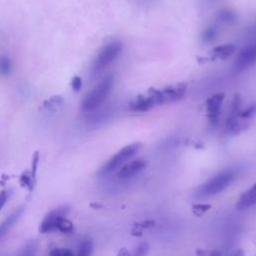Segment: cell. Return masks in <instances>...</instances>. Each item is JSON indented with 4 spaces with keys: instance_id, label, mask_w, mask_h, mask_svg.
Listing matches in <instances>:
<instances>
[{
    "instance_id": "1",
    "label": "cell",
    "mask_w": 256,
    "mask_h": 256,
    "mask_svg": "<svg viewBox=\"0 0 256 256\" xmlns=\"http://www.w3.org/2000/svg\"><path fill=\"white\" fill-rule=\"evenodd\" d=\"M185 92L186 86L183 83L167 86L162 89L151 88L135 97L130 102V108L132 111L145 112L156 105L177 101L184 96Z\"/></svg>"
},
{
    "instance_id": "2",
    "label": "cell",
    "mask_w": 256,
    "mask_h": 256,
    "mask_svg": "<svg viewBox=\"0 0 256 256\" xmlns=\"http://www.w3.org/2000/svg\"><path fill=\"white\" fill-rule=\"evenodd\" d=\"M237 177V172L233 169H226L214 175L206 182L201 184L195 191L197 198L214 196L224 191Z\"/></svg>"
},
{
    "instance_id": "3",
    "label": "cell",
    "mask_w": 256,
    "mask_h": 256,
    "mask_svg": "<svg viewBox=\"0 0 256 256\" xmlns=\"http://www.w3.org/2000/svg\"><path fill=\"white\" fill-rule=\"evenodd\" d=\"M69 211L70 207L67 205L53 209L42 220L39 226V231L41 233H51L54 231H59L61 233H71L74 229L73 224L70 220L65 218Z\"/></svg>"
},
{
    "instance_id": "4",
    "label": "cell",
    "mask_w": 256,
    "mask_h": 256,
    "mask_svg": "<svg viewBox=\"0 0 256 256\" xmlns=\"http://www.w3.org/2000/svg\"><path fill=\"white\" fill-rule=\"evenodd\" d=\"M114 83L113 75L105 76L96 86H94L83 98L81 109L84 112H92L102 105L110 94Z\"/></svg>"
},
{
    "instance_id": "5",
    "label": "cell",
    "mask_w": 256,
    "mask_h": 256,
    "mask_svg": "<svg viewBox=\"0 0 256 256\" xmlns=\"http://www.w3.org/2000/svg\"><path fill=\"white\" fill-rule=\"evenodd\" d=\"M123 45L120 41H111L105 44L96 55L92 63V74L98 75L114 62L122 51Z\"/></svg>"
},
{
    "instance_id": "6",
    "label": "cell",
    "mask_w": 256,
    "mask_h": 256,
    "mask_svg": "<svg viewBox=\"0 0 256 256\" xmlns=\"http://www.w3.org/2000/svg\"><path fill=\"white\" fill-rule=\"evenodd\" d=\"M142 148V144L140 142H134L126 145L122 149H120L116 154H114L99 170L98 174L101 176L108 175L115 170L119 169L123 164H125L130 158H132L136 153Z\"/></svg>"
},
{
    "instance_id": "7",
    "label": "cell",
    "mask_w": 256,
    "mask_h": 256,
    "mask_svg": "<svg viewBox=\"0 0 256 256\" xmlns=\"http://www.w3.org/2000/svg\"><path fill=\"white\" fill-rule=\"evenodd\" d=\"M256 63V42L243 48L236 56L233 63L235 73H240Z\"/></svg>"
},
{
    "instance_id": "8",
    "label": "cell",
    "mask_w": 256,
    "mask_h": 256,
    "mask_svg": "<svg viewBox=\"0 0 256 256\" xmlns=\"http://www.w3.org/2000/svg\"><path fill=\"white\" fill-rule=\"evenodd\" d=\"M224 93H215L210 96L206 101V112L209 121L212 124H216L219 120L221 105L224 100Z\"/></svg>"
},
{
    "instance_id": "9",
    "label": "cell",
    "mask_w": 256,
    "mask_h": 256,
    "mask_svg": "<svg viewBox=\"0 0 256 256\" xmlns=\"http://www.w3.org/2000/svg\"><path fill=\"white\" fill-rule=\"evenodd\" d=\"M146 165L147 162L144 159H135L130 162H126L119 168L117 177L119 179H127L133 177L140 173L146 167Z\"/></svg>"
},
{
    "instance_id": "10",
    "label": "cell",
    "mask_w": 256,
    "mask_h": 256,
    "mask_svg": "<svg viewBox=\"0 0 256 256\" xmlns=\"http://www.w3.org/2000/svg\"><path fill=\"white\" fill-rule=\"evenodd\" d=\"M256 204V182L245 192H243L237 203H236V208L238 210H244L247 209L253 205Z\"/></svg>"
},
{
    "instance_id": "11",
    "label": "cell",
    "mask_w": 256,
    "mask_h": 256,
    "mask_svg": "<svg viewBox=\"0 0 256 256\" xmlns=\"http://www.w3.org/2000/svg\"><path fill=\"white\" fill-rule=\"evenodd\" d=\"M24 211V207H19L16 210H14L8 217L5 218L0 223V240L7 234V232L13 227V225L18 221V219L21 217L22 213Z\"/></svg>"
},
{
    "instance_id": "12",
    "label": "cell",
    "mask_w": 256,
    "mask_h": 256,
    "mask_svg": "<svg viewBox=\"0 0 256 256\" xmlns=\"http://www.w3.org/2000/svg\"><path fill=\"white\" fill-rule=\"evenodd\" d=\"M235 45L234 44H224V45H220L215 47L212 50V56L213 58H217V59H227L228 57H230L234 52H235Z\"/></svg>"
},
{
    "instance_id": "13",
    "label": "cell",
    "mask_w": 256,
    "mask_h": 256,
    "mask_svg": "<svg viewBox=\"0 0 256 256\" xmlns=\"http://www.w3.org/2000/svg\"><path fill=\"white\" fill-rule=\"evenodd\" d=\"M77 254L80 256H87L92 253L93 250V242L91 239L82 240L77 247Z\"/></svg>"
},
{
    "instance_id": "14",
    "label": "cell",
    "mask_w": 256,
    "mask_h": 256,
    "mask_svg": "<svg viewBox=\"0 0 256 256\" xmlns=\"http://www.w3.org/2000/svg\"><path fill=\"white\" fill-rule=\"evenodd\" d=\"M19 182L23 187H26L29 191H32L34 188V184L35 181L33 180L30 171H25L21 174L20 178H19Z\"/></svg>"
},
{
    "instance_id": "15",
    "label": "cell",
    "mask_w": 256,
    "mask_h": 256,
    "mask_svg": "<svg viewBox=\"0 0 256 256\" xmlns=\"http://www.w3.org/2000/svg\"><path fill=\"white\" fill-rule=\"evenodd\" d=\"M236 18H237L236 14L233 11L228 9L221 10L218 14V20L223 23H232L236 20Z\"/></svg>"
},
{
    "instance_id": "16",
    "label": "cell",
    "mask_w": 256,
    "mask_h": 256,
    "mask_svg": "<svg viewBox=\"0 0 256 256\" xmlns=\"http://www.w3.org/2000/svg\"><path fill=\"white\" fill-rule=\"evenodd\" d=\"M216 35H217V30L214 26H210L208 28H206L204 30V32L202 33V41L205 42V43H210L212 42L215 38H216Z\"/></svg>"
},
{
    "instance_id": "17",
    "label": "cell",
    "mask_w": 256,
    "mask_h": 256,
    "mask_svg": "<svg viewBox=\"0 0 256 256\" xmlns=\"http://www.w3.org/2000/svg\"><path fill=\"white\" fill-rule=\"evenodd\" d=\"M11 69V63L7 56H1L0 57V75H7L10 72Z\"/></svg>"
},
{
    "instance_id": "18",
    "label": "cell",
    "mask_w": 256,
    "mask_h": 256,
    "mask_svg": "<svg viewBox=\"0 0 256 256\" xmlns=\"http://www.w3.org/2000/svg\"><path fill=\"white\" fill-rule=\"evenodd\" d=\"M256 114V104H251L246 107L244 110H241L239 113V118L241 119H250Z\"/></svg>"
},
{
    "instance_id": "19",
    "label": "cell",
    "mask_w": 256,
    "mask_h": 256,
    "mask_svg": "<svg viewBox=\"0 0 256 256\" xmlns=\"http://www.w3.org/2000/svg\"><path fill=\"white\" fill-rule=\"evenodd\" d=\"M63 99L60 96H53L50 99H48L47 101L44 102V107L47 109H55L58 105H60L62 103Z\"/></svg>"
},
{
    "instance_id": "20",
    "label": "cell",
    "mask_w": 256,
    "mask_h": 256,
    "mask_svg": "<svg viewBox=\"0 0 256 256\" xmlns=\"http://www.w3.org/2000/svg\"><path fill=\"white\" fill-rule=\"evenodd\" d=\"M39 160H40V155L38 151H35L33 157H32V162H31V176L33 178V180L36 182V172H37V167L39 164Z\"/></svg>"
},
{
    "instance_id": "21",
    "label": "cell",
    "mask_w": 256,
    "mask_h": 256,
    "mask_svg": "<svg viewBox=\"0 0 256 256\" xmlns=\"http://www.w3.org/2000/svg\"><path fill=\"white\" fill-rule=\"evenodd\" d=\"M50 255L53 256H71L73 255L72 250L67 248H55L50 252Z\"/></svg>"
},
{
    "instance_id": "22",
    "label": "cell",
    "mask_w": 256,
    "mask_h": 256,
    "mask_svg": "<svg viewBox=\"0 0 256 256\" xmlns=\"http://www.w3.org/2000/svg\"><path fill=\"white\" fill-rule=\"evenodd\" d=\"M35 248H36V244L34 241H30L28 242L25 247L23 248V251H22V255H33L35 253Z\"/></svg>"
},
{
    "instance_id": "23",
    "label": "cell",
    "mask_w": 256,
    "mask_h": 256,
    "mask_svg": "<svg viewBox=\"0 0 256 256\" xmlns=\"http://www.w3.org/2000/svg\"><path fill=\"white\" fill-rule=\"evenodd\" d=\"M209 208H210L209 204H196V205H193V212L196 215H201Z\"/></svg>"
},
{
    "instance_id": "24",
    "label": "cell",
    "mask_w": 256,
    "mask_h": 256,
    "mask_svg": "<svg viewBox=\"0 0 256 256\" xmlns=\"http://www.w3.org/2000/svg\"><path fill=\"white\" fill-rule=\"evenodd\" d=\"M71 86L74 91H79L82 87V79L79 76H74L71 80Z\"/></svg>"
},
{
    "instance_id": "25",
    "label": "cell",
    "mask_w": 256,
    "mask_h": 256,
    "mask_svg": "<svg viewBox=\"0 0 256 256\" xmlns=\"http://www.w3.org/2000/svg\"><path fill=\"white\" fill-rule=\"evenodd\" d=\"M9 197H10V190H3L0 192V210L6 204Z\"/></svg>"
},
{
    "instance_id": "26",
    "label": "cell",
    "mask_w": 256,
    "mask_h": 256,
    "mask_svg": "<svg viewBox=\"0 0 256 256\" xmlns=\"http://www.w3.org/2000/svg\"><path fill=\"white\" fill-rule=\"evenodd\" d=\"M148 249V245L146 243H140L136 249V252L135 254L136 255H142V254H145L146 251Z\"/></svg>"
}]
</instances>
